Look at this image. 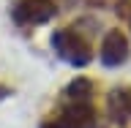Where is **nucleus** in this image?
I'll return each mask as SVG.
<instances>
[{
  "instance_id": "nucleus-1",
  "label": "nucleus",
  "mask_w": 131,
  "mask_h": 128,
  "mask_svg": "<svg viewBox=\"0 0 131 128\" xmlns=\"http://www.w3.org/2000/svg\"><path fill=\"white\" fill-rule=\"evenodd\" d=\"M52 49L71 68H85V65H90V57H93L90 41L77 27H60V30H55L52 33Z\"/></svg>"
},
{
  "instance_id": "nucleus-2",
  "label": "nucleus",
  "mask_w": 131,
  "mask_h": 128,
  "mask_svg": "<svg viewBox=\"0 0 131 128\" xmlns=\"http://www.w3.org/2000/svg\"><path fill=\"white\" fill-rule=\"evenodd\" d=\"M57 14L55 0H16L11 6V19L25 27H38L44 22H52Z\"/></svg>"
},
{
  "instance_id": "nucleus-3",
  "label": "nucleus",
  "mask_w": 131,
  "mask_h": 128,
  "mask_svg": "<svg viewBox=\"0 0 131 128\" xmlns=\"http://www.w3.org/2000/svg\"><path fill=\"white\" fill-rule=\"evenodd\" d=\"M49 128H96V109L90 101H68L49 123Z\"/></svg>"
},
{
  "instance_id": "nucleus-4",
  "label": "nucleus",
  "mask_w": 131,
  "mask_h": 128,
  "mask_svg": "<svg viewBox=\"0 0 131 128\" xmlns=\"http://www.w3.org/2000/svg\"><path fill=\"white\" fill-rule=\"evenodd\" d=\"M128 60V38L120 30H109L101 44V63L106 68H117Z\"/></svg>"
},
{
  "instance_id": "nucleus-5",
  "label": "nucleus",
  "mask_w": 131,
  "mask_h": 128,
  "mask_svg": "<svg viewBox=\"0 0 131 128\" xmlns=\"http://www.w3.org/2000/svg\"><path fill=\"white\" fill-rule=\"evenodd\" d=\"M106 112L115 125H128L131 123V87L117 85L106 96Z\"/></svg>"
},
{
  "instance_id": "nucleus-6",
  "label": "nucleus",
  "mask_w": 131,
  "mask_h": 128,
  "mask_svg": "<svg viewBox=\"0 0 131 128\" xmlns=\"http://www.w3.org/2000/svg\"><path fill=\"white\" fill-rule=\"evenodd\" d=\"M68 101H85V98H90V82L88 79H74L68 87H66L63 93Z\"/></svg>"
},
{
  "instance_id": "nucleus-7",
  "label": "nucleus",
  "mask_w": 131,
  "mask_h": 128,
  "mask_svg": "<svg viewBox=\"0 0 131 128\" xmlns=\"http://www.w3.org/2000/svg\"><path fill=\"white\" fill-rule=\"evenodd\" d=\"M8 96H11V87H6V85H0V101H6Z\"/></svg>"
}]
</instances>
